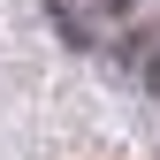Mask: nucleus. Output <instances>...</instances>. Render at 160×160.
<instances>
[{
	"label": "nucleus",
	"instance_id": "f257e3e1",
	"mask_svg": "<svg viewBox=\"0 0 160 160\" xmlns=\"http://www.w3.org/2000/svg\"><path fill=\"white\" fill-rule=\"evenodd\" d=\"M130 69H137V84H145V92H160V23H152V38H137V46H130Z\"/></svg>",
	"mask_w": 160,
	"mask_h": 160
}]
</instances>
